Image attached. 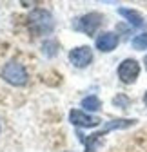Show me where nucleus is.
Wrapping results in <instances>:
<instances>
[{
  "instance_id": "9b49d317",
  "label": "nucleus",
  "mask_w": 147,
  "mask_h": 152,
  "mask_svg": "<svg viewBox=\"0 0 147 152\" xmlns=\"http://www.w3.org/2000/svg\"><path fill=\"white\" fill-rule=\"evenodd\" d=\"M131 45H133V49H136V51H143V49H147V33L136 34V36L133 38Z\"/></svg>"
},
{
  "instance_id": "7ed1b4c3",
  "label": "nucleus",
  "mask_w": 147,
  "mask_h": 152,
  "mask_svg": "<svg viewBox=\"0 0 147 152\" xmlns=\"http://www.w3.org/2000/svg\"><path fill=\"white\" fill-rule=\"evenodd\" d=\"M2 78L9 83V85H15V87H24L29 80V74L26 71V67L20 64V62H7L2 69Z\"/></svg>"
},
{
  "instance_id": "9d476101",
  "label": "nucleus",
  "mask_w": 147,
  "mask_h": 152,
  "mask_svg": "<svg viewBox=\"0 0 147 152\" xmlns=\"http://www.w3.org/2000/svg\"><path fill=\"white\" fill-rule=\"evenodd\" d=\"M82 109L84 110H89V112H98L102 109V100L95 94H91V96H85L82 100Z\"/></svg>"
},
{
  "instance_id": "1a4fd4ad",
  "label": "nucleus",
  "mask_w": 147,
  "mask_h": 152,
  "mask_svg": "<svg viewBox=\"0 0 147 152\" xmlns=\"http://www.w3.org/2000/svg\"><path fill=\"white\" fill-rule=\"evenodd\" d=\"M118 15L123 16L127 22L135 27H142L143 26V16L140 15V11L136 9H131V7H118Z\"/></svg>"
},
{
  "instance_id": "f3484780",
  "label": "nucleus",
  "mask_w": 147,
  "mask_h": 152,
  "mask_svg": "<svg viewBox=\"0 0 147 152\" xmlns=\"http://www.w3.org/2000/svg\"><path fill=\"white\" fill-rule=\"evenodd\" d=\"M67 152H71V150H67Z\"/></svg>"
},
{
  "instance_id": "6e6552de",
  "label": "nucleus",
  "mask_w": 147,
  "mask_h": 152,
  "mask_svg": "<svg viewBox=\"0 0 147 152\" xmlns=\"http://www.w3.org/2000/svg\"><path fill=\"white\" fill-rule=\"evenodd\" d=\"M120 44V36L113 31H105V33H100L96 36V40H95V45L100 53H111L118 47Z\"/></svg>"
},
{
  "instance_id": "4468645a",
  "label": "nucleus",
  "mask_w": 147,
  "mask_h": 152,
  "mask_svg": "<svg viewBox=\"0 0 147 152\" xmlns=\"http://www.w3.org/2000/svg\"><path fill=\"white\" fill-rule=\"evenodd\" d=\"M143 103H145V107H147V92L143 94Z\"/></svg>"
},
{
  "instance_id": "20e7f679",
  "label": "nucleus",
  "mask_w": 147,
  "mask_h": 152,
  "mask_svg": "<svg viewBox=\"0 0 147 152\" xmlns=\"http://www.w3.org/2000/svg\"><path fill=\"white\" fill-rule=\"evenodd\" d=\"M102 24H104V16L100 13H85L75 22V29L82 31L87 36H93L102 27Z\"/></svg>"
},
{
  "instance_id": "ddd939ff",
  "label": "nucleus",
  "mask_w": 147,
  "mask_h": 152,
  "mask_svg": "<svg viewBox=\"0 0 147 152\" xmlns=\"http://www.w3.org/2000/svg\"><path fill=\"white\" fill-rule=\"evenodd\" d=\"M44 53L47 54V56H54V54H57L58 53V44L57 42H46L44 44Z\"/></svg>"
},
{
  "instance_id": "423d86ee",
  "label": "nucleus",
  "mask_w": 147,
  "mask_h": 152,
  "mask_svg": "<svg viewBox=\"0 0 147 152\" xmlns=\"http://www.w3.org/2000/svg\"><path fill=\"white\" fill-rule=\"evenodd\" d=\"M93 58H95V54H93V49L89 45H80V47H75V49L69 51V62L76 69L89 67L93 64Z\"/></svg>"
},
{
  "instance_id": "dca6fc26",
  "label": "nucleus",
  "mask_w": 147,
  "mask_h": 152,
  "mask_svg": "<svg viewBox=\"0 0 147 152\" xmlns=\"http://www.w3.org/2000/svg\"><path fill=\"white\" fill-rule=\"evenodd\" d=\"M0 130H2V127H0Z\"/></svg>"
},
{
  "instance_id": "f8f14e48",
  "label": "nucleus",
  "mask_w": 147,
  "mask_h": 152,
  "mask_svg": "<svg viewBox=\"0 0 147 152\" xmlns=\"http://www.w3.org/2000/svg\"><path fill=\"white\" fill-rule=\"evenodd\" d=\"M113 105L118 107V109H127L131 105V100L125 96V94H116V96L113 98Z\"/></svg>"
},
{
  "instance_id": "39448f33",
  "label": "nucleus",
  "mask_w": 147,
  "mask_h": 152,
  "mask_svg": "<svg viewBox=\"0 0 147 152\" xmlns=\"http://www.w3.org/2000/svg\"><path fill=\"white\" fill-rule=\"evenodd\" d=\"M140 71H142L140 62L135 60V58H125V60L118 65V69H116L120 82H123V83H127V85H131V83H135V82L138 80Z\"/></svg>"
},
{
  "instance_id": "0eeeda50",
  "label": "nucleus",
  "mask_w": 147,
  "mask_h": 152,
  "mask_svg": "<svg viewBox=\"0 0 147 152\" xmlns=\"http://www.w3.org/2000/svg\"><path fill=\"white\" fill-rule=\"evenodd\" d=\"M69 121L75 127H82V129H93V127H98L102 123L100 118L91 116V114H87L82 109H71L69 110Z\"/></svg>"
},
{
  "instance_id": "f257e3e1",
  "label": "nucleus",
  "mask_w": 147,
  "mask_h": 152,
  "mask_svg": "<svg viewBox=\"0 0 147 152\" xmlns=\"http://www.w3.org/2000/svg\"><path fill=\"white\" fill-rule=\"evenodd\" d=\"M138 120H125V118H116V120H111V121H107L105 127L100 130V132H93V134H89L87 138L80 136V141L84 143L85 147V152H96V148L100 147L104 136L107 134V132H111V130H118V129H129L133 125H136Z\"/></svg>"
},
{
  "instance_id": "2eb2a0df",
  "label": "nucleus",
  "mask_w": 147,
  "mask_h": 152,
  "mask_svg": "<svg viewBox=\"0 0 147 152\" xmlns=\"http://www.w3.org/2000/svg\"><path fill=\"white\" fill-rule=\"evenodd\" d=\"M143 67L147 69V54H145V58H143Z\"/></svg>"
},
{
  "instance_id": "f03ea898",
  "label": "nucleus",
  "mask_w": 147,
  "mask_h": 152,
  "mask_svg": "<svg viewBox=\"0 0 147 152\" xmlns=\"http://www.w3.org/2000/svg\"><path fill=\"white\" fill-rule=\"evenodd\" d=\"M27 27L35 36H46L54 31V18L47 9H33L27 15Z\"/></svg>"
}]
</instances>
